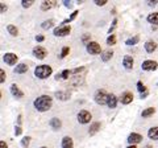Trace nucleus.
Listing matches in <instances>:
<instances>
[{
  "mask_svg": "<svg viewBox=\"0 0 158 148\" xmlns=\"http://www.w3.org/2000/svg\"><path fill=\"white\" fill-rule=\"evenodd\" d=\"M54 25V20H53V19H49V20H46V21H44L42 23V28L44 29H49V28H52Z\"/></svg>",
  "mask_w": 158,
  "mask_h": 148,
  "instance_id": "cd10ccee",
  "label": "nucleus"
},
{
  "mask_svg": "<svg viewBox=\"0 0 158 148\" xmlns=\"http://www.w3.org/2000/svg\"><path fill=\"white\" fill-rule=\"evenodd\" d=\"M28 72V65L27 63H19V65L15 67V73L16 74H24Z\"/></svg>",
  "mask_w": 158,
  "mask_h": 148,
  "instance_id": "f3484780",
  "label": "nucleus"
},
{
  "mask_svg": "<svg viewBox=\"0 0 158 148\" xmlns=\"http://www.w3.org/2000/svg\"><path fill=\"white\" fill-rule=\"evenodd\" d=\"M156 112V108L154 107H148V108H145L144 111H142V118H148V116H150V115H153Z\"/></svg>",
  "mask_w": 158,
  "mask_h": 148,
  "instance_id": "a878e982",
  "label": "nucleus"
},
{
  "mask_svg": "<svg viewBox=\"0 0 158 148\" xmlns=\"http://www.w3.org/2000/svg\"><path fill=\"white\" fill-rule=\"evenodd\" d=\"M63 4H65L67 8H71V7H73V4H71L70 2H67V0H65V2H63Z\"/></svg>",
  "mask_w": 158,
  "mask_h": 148,
  "instance_id": "79ce46f5",
  "label": "nucleus"
},
{
  "mask_svg": "<svg viewBox=\"0 0 158 148\" xmlns=\"http://www.w3.org/2000/svg\"><path fill=\"white\" fill-rule=\"evenodd\" d=\"M145 49L148 53H153L157 49V44L154 41H146L145 42Z\"/></svg>",
  "mask_w": 158,
  "mask_h": 148,
  "instance_id": "aec40b11",
  "label": "nucleus"
},
{
  "mask_svg": "<svg viewBox=\"0 0 158 148\" xmlns=\"http://www.w3.org/2000/svg\"><path fill=\"white\" fill-rule=\"evenodd\" d=\"M116 41H117V38H116L115 34H111V36H108V38H107V44H108L110 46H111V45H115Z\"/></svg>",
  "mask_w": 158,
  "mask_h": 148,
  "instance_id": "c756f323",
  "label": "nucleus"
},
{
  "mask_svg": "<svg viewBox=\"0 0 158 148\" xmlns=\"http://www.w3.org/2000/svg\"><path fill=\"white\" fill-rule=\"evenodd\" d=\"M142 141V136L140 134H136V132H133L128 136V143H129V146H136L138 143Z\"/></svg>",
  "mask_w": 158,
  "mask_h": 148,
  "instance_id": "9d476101",
  "label": "nucleus"
},
{
  "mask_svg": "<svg viewBox=\"0 0 158 148\" xmlns=\"http://www.w3.org/2000/svg\"><path fill=\"white\" fill-rule=\"evenodd\" d=\"M142 70H146V72H152V70H156V69L158 67V63L156 61H153V60H146L142 62Z\"/></svg>",
  "mask_w": 158,
  "mask_h": 148,
  "instance_id": "0eeeda50",
  "label": "nucleus"
},
{
  "mask_svg": "<svg viewBox=\"0 0 158 148\" xmlns=\"http://www.w3.org/2000/svg\"><path fill=\"white\" fill-rule=\"evenodd\" d=\"M44 40H45V37H44L42 34H37V36H36V41L37 42H42Z\"/></svg>",
  "mask_w": 158,
  "mask_h": 148,
  "instance_id": "a19ab883",
  "label": "nucleus"
},
{
  "mask_svg": "<svg viewBox=\"0 0 158 148\" xmlns=\"http://www.w3.org/2000/svg\"><path fill=\"white\" fill-rule=\"evenodd\" d=\"M107 105H108V107H110V108H115L117 106V98H116V95H113V94L108 95Z\"/></svg>",
  "mask_w": 158,
  "mask_h": 148,
  "instance_id": "2eb2a0df",
  "label": "nucleus"
},
{
  "mask_svg": "<svg viewBox=\"0 0 158 148\" xmlns=\"http://www.w3.org/2000/svg\"><path fill=\"white\" fill-rule=\"evenodd\" d=\"M49 124H50V127L53 130H59L62 126V122L59 120L58 118H53V119H50V122H49Z\"/></svg>",
  "mask_w": 158,
  "mask_h": 148,
  "instance_id": "dca6fc26",
  "label": "nucleus"
},
{
  "mask_svg": "<svg viewBox=\"0 0 158 148\" xmlns=\"http://www.w3.org/2000/svg\"><path fill=\"white\" fill-rule=\"evenodd\" d=\"M95 4L96 6H106L107 0H95Z\"/></svg>",
  "mask_w": 158,
  "mask_h": 148,
  "instance_id": "ea45409f",
  "label": "nucleus"
},
{
  "mask_svg": "<svg viewBox=\"0 0 158 148\" xmlns=\"http://www.w3.org/2000/svg\"><path fill=\"white\" fill-rule=\"evenodd\" d=\"M0 76H2V77H0V82L4 83V81H6V72H4L3 69L0 70Z\"/></svg>",
  "mask_w": 158,
  "mask_h": 148,
  "instance_id": "58836bf2",
  "label": "nucleus"
},
{
  "mask_svg": "<svg viewBox=\"0 0 158 148\" xmlns=\"http://www.w3.org/2000/svg\"><path fill=\"white\" fill-rule=\"evenodd\" d=\"M69 52H70V48H69V46H63V48H62V52H61V56H59V57H61V58H65L67 54H69Z\"/></svg>",
  "mask_w": 158,
  "mask_h": 148,
  "instance_id": "72a5a7b5",
  "label": "nucleus"
},
{
  "mask_svg": "<svg viewBox=\"0 0 158 148\" xmlns=\"http://www.w3.org/2000/svg\"><path fill=\"white\" fill-rule=\"evenodd\" d=\"M33 0H23L21 2V6L24 7V8H29V7H32L33 6Z\"/></svg>",
  "mask_w": 158,
  "mask_h": 148,
  "instance_id": "473e14b6",
  "label": "nucleus"
},
{
  "mask_svg": "<svg viewBox=\"0 0 158 148\" xmlns=\"http://www.w3.org/2000/svg\"><path fill=\"white\" fill-rule=\"evenodd\" d=\"M127 148H137L136 146H129V147H127Z\"/></svg>",
  "mask_w": 158,
  "mask_h": 148,
  "instance_id": "de8ad7c7",
  "label": "nucleus"
},
{
  "mask_svg": "<svg viewBox=\"0 0 158 148\" xmlns=\"http://www.w3.org/2000/svg\"><path fill=\"white\" fill-rule=\"evenodd\" d=\"M69 76H71V70H67V69L61 73V78H62V80H67Z\"/></svg>",
  "mask_w": 158,
  "mask_h": 148,
  "instance_id": "c9c22d12",
  "label": "nucleus"
},
{
  "mask_svg": "<svg viewBox=\"0 0 158 148\" xmlns=\"http://www.w3.org/2000/svg\"><path fill=\"white\" fill-rule=\"evenodd\" d=\"M140 41V36H133L131 38H128V40L125 41V45L128 46H132V45H136V44Z\"/></svg>",
  "mask_w": 158,
  "mask_h": 148,
  "instance_id": "393cba45",
  "label": "nucleus"
},
{
  "mask_svg": "<svg viewBox=\"0 0 158 148\" xmlns=\"http://www.w3.org/2000/svg\"><path fill=\"white\" fill-rule=\"evenodd\" d=\"M116 25H117V19H115V20L112 21V24H111V27H110V29H108V33H110V36L112 34V32L115 31V28H116Z\"/></svg>",
  "mask_w": 158,
  "mask_h": 148,
  "instance_id": "f704fd0d",
  "label": "nucleus"
},
{
  "mask_svg": "<svg viewBox=\"0 0 158 148\" xmlns=\"http://www.w3.org/2000/svg\"><path fill=\"white\" fill-rule=\"evenodd\" d=\"M6 11H7V6L4 3H2V13H4Z\"/></svg>",
  "mask_w": 158,
  "mask_h": 148,
  "instance_id": "37998d69",
  "label": "nucleus"
},
{
  "mask_svg": "<svg viewBox=\"0 0 158 148\" xmlns=\"http://www.w3.org/2000/svg\"><path fill=\"white\" fill-rule=\"evenodd\" d=\"M112 56H113V52L112 50H110V49H108V50H104V52L102 53V61L103 62L110 61L111 58H112Z\"/></svg>",
  "mask_w": 158,
  "mask_h": 148,
  "instance_id": "5701e85b",
  "label": "nucleus"
},
{
  "mask_svg": "<svg viewBox=\"0 0 158 148\" xmlns=\"http://www.w3.org/2000/svg\"><path fill=\"white\" fill-rule=\"evenodd\" d=\"M82 42L83 44H87V45H88V44L91 42V34H85V36L82 37Z\"/></svg>",
  "mask_w": 158,
  "mask_h": 148,
  "instance_id": "e433bc0d",
  "label": "nucleus"
},
{
  "mask_svg": "<svg viewBox=\"0 0 158 148\" xmlns=\"http://www.w3.org/2000/svg\"><path fill=\"white\" fill-rule=\"evenodd\" d=\"M33 105L36 107V110L45 112L48 110H50V107L53 105V99H52V97H49V95H41V97H38L37 99H34Z\"/></svg>",
  "mask_w": 158,
  "mask_h": 148,
  "instance_id": "f257e3e1",
  "label": "nucleus"
},
{
  "mask_svg": "<svg viewBox=\"0 0 158 148\" xmlns=\"http://www.w3.org/2000/svg\"><path fill=\"white\" fill-rule=\"evenodd\" d=\"M29 144H31V137H29V136H24L23 139H21V146L24 148H28Z\"/></svg>",
  "mask_w": 158,
  "mask_h": 148,
  "instance_id": "7c9ffc66",
  "label": "nucleus"
},
{
  "mask_svg": "<svg viewBox=\"0 0 158 148\" xmlns=\"http://www.w3.org/2000/svg\"><path fill=\"white\" fill-rule=\"evenodd\" d=\"M77 15H78V11H74L73 13H71V16L69 17V19H66V20H63V23H62V25H66V24H69L70 21H73L74 19L77 17Z\"/></svg>",
  "mask_w": 158,
  "mask_h": 148,
  "instance_id": "2f4dec72",
  "label": "nucleus"
},
{
  "mask_svg": "<svg viewBox=\"0 0 158 148\" xmlns=\"http://www.w3.org/2000/svg\"><path fill=\"white\" fill-rule=\"evenodd\" d=\"M148 6H150V7H153V6H157V2H153V0H150V2L148 3Z\"/></svg>",
  "mask_w": 158,
  "mask_h": 148,
  "instance_id": "c03bdc74",
  "label": "nucleus"
},
{
  "mask_svg": "<svg viewBox=\"0 0 158 148\" xmlns=\"http://www.w3.org/2000/svg\"><path fill=\"white\" fill-rule=\"evenodd\" d=\"M86 49H87L88 53L94 54V56H95V54H99V53L102 52V48H100V45H99L96 41H91V42L86 46Z\"/></svg>",
  "mask_w": 158,
  "mask_h": 148,
  "instance_id": "423d86ee",
  "label": "nucleus"
},
{
  "mask_svg": "<svg viewBox=\"0 0 158 148\" xmlns=\"http://www.w3.org/2000/svg\"><path fill=\"white\" fill-rule=\"evenodd\" d=\"M0 148H8L7 147V143L6 141H2V143H0Z\"/></svg>",
  "mask_w": 158,
  "mask_h": 148,
  "instance_id": "a18cd8bd",
  "label": "nucleus"
},
{
  "mask_svg": "<svg viewBox=\"0 0 158 148\" xmlns=\"http://www.w3.org/2000/svg\"><path fill=\"white\" fill-rule=\"evenodd\" d=\"M53 69L49 65H38L36 69H34V76L37 78H41V80H45L49 76H52Z\"/></svg>",
  "mask_w": 158,
  "mask_h": 148,
  "instance_id": "f03ea898",
  "label": "nucleus"
},
{
  "mask_svg": "<svg viewBox=\"0 0 158 148\" xmlns=\"http://www.w3.org/2000/svg\"><path fill=\"white\" fill-rule=\"evenodd\" d=\"M133 101V94L129 91H125L123 93L121 97H120V102L123 103V105H129V103Z\"/></svg>",
  "mask_w": 158,
  "mask_h": 148,
  "instance_id": "9b49d317",
  "label": "nucleus"
},
{
  "mask_svg": "<svg viewBox=\"0 0 158 148\" xmlns=\"http://www.w3.org/2000/svg\"><path fill=\"white\" fill-rule=\"evenodd\" d=\"M7 31L11 33V36H17V34H19V29L15 27V25H12V24L7 25Z\"/></svg>",
  "mask_w": 158,
  "mask_h": 148,
  "instance_id": "bb28decb",
  "label": "nucleus"
},
{
  "mask_svg": "<svg viewBox=\"0 0 158 148\" xmlns=\"http://www.w3.org/2000/svg\"><path fill=\"white\" fill-rule=\"evenodd\" d=\"M21 134H23V128L20 127V126H16V127H15V135H16V136H20Z\"/></svg>",
  "mask_w": 158,
  "mask_h": 148,
  "instance_id": "4c0bfd02",
  "label": "nucleus"
},
{
  "mask_svg": "<svg viewBox=\"0 0 158 148\" xmlns=\"http://www.w3.org/2000/svg\"><path fill=\"white\" fill-rule=\"evenodd\" d=\"M108 95L110 94H107L106 90H103V89H100V90H98L95 93V97H94V99H95V102L98 103V105H106L107 101H108Z\"/></svg>",
  "mask_w": 158,
  "mask_h": 148,
  "instance_id": "7ed1b4c3",
  "label": "nucleus"
},
{
  "mask_svg": "<svg viewBox=\"0 0 158 148\" xmlns=\"http://www.w3.org/2000/svg\"><path fill=\"white\" fill-rule=\"evenodd\" d=\"M100 127H102V124L99 122H95V123H92L91 124V127H90V130H88V134L90 135H95L96 132L100 130Z\"/></svg>",
  "mask_w": 158,
  "mask_h": 148,
  "instance_id": "6ab92c4d",
  "label": "nucleus"
},
{
  "mask_svg": "<svg viewBox=\"0 0 158 148\" xmlns=\"http://www.w3.org/2000/svg\"><path fill=\"white\" fill-rule=\"evenodd\" d=\"M62 148H74V143H73V139L70 136H63Z\"/></svg>",
  "mask_w": 158,
  "mask_h": 148,
  "instance_id": "4468645a",
  "label": "nucleus"
},
{
  "mask_svg": "<svg viewBox=\"0 0 158 148\" xmlns=\"http://www.w3.org/2000/svg\"><path fill=\"white\" fill-rule=\"evenodd\" d=\"M137 90L140 91V94H144V93L148 91V89L144 86V83H142L141 81H138V82H137Z\"/></svg>",
  "mask_w": 158,
  "mask_h": 148,
  "instance_id": "c85d7f7f",
  "label": "nucleus"
},
{
  "mask_svg": "<svg viewBox=\"0 0 158 148\" xmlns=\"http://www.w3.org/2000/svg\"><path fill=\"white\" fill-rule=\"evenodd\" d=\"M148 136L153 140H158V127H152L149 131H148Z\"/></svg>",
  "mask_w": 158,
  "mask_h": 148,
  "instance_id": "a211bd4d",
  "label": "nucleus"
},
{
  "mask_svg": "<svg viewBox=\"0 0 158 148\" xmlns=\"http://www.w3.org/2000/svg\"><path fill=\"white\" fill-rule=\"evenodd\" d=\"M11 93H12V95H13V97L19 98V99H20V98H23V97H24V93H23L21 90H20L19 86L16 85V83H12V85H11Z\"/></svg>",
  "mask_w": 158,
  "mask_h": 148,
  "instance_id": "ddd939ff",
  "label": "nucleus"
},
{
  "mask_svg": "<svg viewBox=\"0 0 158 148\" xmlns=\"http://www.w3.org/2000/svg\"><path fill=\"white\" fill-rule=\"evenodd\" d=\"M3 60L4 62L7 63V65H15V63L17 62V54H15V53H6L4 54V57H3Z\"/></svg>",
  "mask_w": 158,
  "mask_h": 148,
  "instance_id": "1a4fd4ad",
  "label": "nucleus"
},
{
  "mask_svg": "<svg viewBox=\"0 0 158 148\" xmlns=\"http://www.w3.org/2000/svg\"><path fill=\"white\" fill-rule=\"evenodd\" d=\"M148 94H149V91H146V93H144V94H141V98L144 99V98H146V97H148Z\"/></svg>",
  "mask_w": 158,
  "mask_h": 148,
  "instance_id": "49530a36",
  "label": "nucleus"
},
{
  "mask_svg": "<svg viewBox=\"0 0 158 148\" xmlns=\"http://www.w3.org/2000/svg\"><path fill=\"white\" fill-rule=\"evenodd\" d=\"M56 6H57L56 2H44L41 4V9H42V11H48V9H50V8L56 7Z\"/></svg>",
  "mask_w": 158,
  "mask_h": 148,
  "instance_id": "b1692460",
  "label": "nucleus"
},
{
  "mask_svg": "<svg viewBox=\"0 0 158 148\" xmlns=\"http://www.w3.org/2000/svg\"><path fill=\"white\" fill-rule=\"evenodd\" d=\"M41 148H48V147H41Z\"/></svg>",
  "mask_w": 158,
  "mask_h": 148,
  "instance_id": "09e8293b",
  "label": "nucleus"
},
{
  "mask_svg": "<svg viewBox=\"0 0 158 148\" xmlns=\"http://www.w3.org/2000/svg\"><path fill=\"white\" fill-rule=\"evenodd\" d=\"M146 20L149 21L150 24H154V25H158V12H153V13H150L149 16L146 17Z\"/></svg>",
  "mask_w": 158,
  "mask_h": 148,
  "instance_id": "412c9836",
  "label": "nucleus"
},
{
  "mask_svg": "<svg viewBox=\"0 0 158 148\" xmlns=\"http://www.w3.org/2000/svg\"><path fill=\"white\" fill-rule=\"evenodd\" d=\"M56 97L58 98V99H61V101H67L69 98H70V93L69 91H57Z\"/></svg>",
  "mask_w": 158,
  "mask_h": 148,
  "instance_id": "4be33fe9",
  "label": "nucleus"
},
{
  "mask_svg": "<svg viewBox=\"0 0 158 148\" xmlns=\"http://www.w3.org/2000/svg\"><path fill=\"white\" fill-rule=\"evenodd\" d=\"M133 63H135V61H133V57L125 56L124 58H123V65H124V67L127 69V70H131V69H133Z\"/></svg>",
  "mask_w": 158,
  "mask_h": 148,
  "instance_id": "f8f14e48",
  "label": "nucleus"
},
{
  "mask_svg": "<svg viewBox=\"0 0 158 148\" xmlns=\"http://www.w3.org/2000/svg\"><path fill=\"white\" fill-rule=\"evenodd\" d=\"M91 114L88 112L87 110H81L78 112V122L81 124H86V123H90L91 122Z\"/></svg>",
  "mask_w": 158,
  "mask_h": 148,
  "instance_id": "20e7f679",
  "label": "nucleus"
},
{
  "mask_svg": "<svg viewBox=\"0 0 158 148\" xmlns=\"http://www.w3.org/2000/svg\"><path fill=\"white\" fill-rule=\"evenodd\" d=\"M70 32H71V28L69 27V25H59L58 28L54 29V36L63 37V36H67Z\"/></svg>",
  "mask_w": 158,
  "mask_h": 148,
  "instance_id": "39448f33",
  "label": "nucleus"
},
{
  "mask_svg": "<svg viewBox=\"0 0 158 148\" xmlns=\"http://www.w3.org/2000/svg\"><path fill=\"white\" fill-rule=\"evenodd\" d=\"M157 86H158V83H157Z\"/></svg>",
  "mask_w": 158,
  "mask_h": 148,
  "instance_id": "8fccbe9b",
  "label": "nucleus"
},
{
  "mask_svg": "<svg viewBox=\"0 0 158 148\" xmlns=\"http://www.w3.org/2000/svg\"><path fill=\"white\" fill-rule=\"evenodd\" d=\"M33 54H34V57H37L38 60H44V58L46 57V54H48V52H46V49L45 48H42V46H34L33 48Z\"/></svg>",
  "mask_w": 158,
  "mask_h": 148,
  "instance_id": "6e6552de",
  "label": "nucleus"
}]
</instances>
